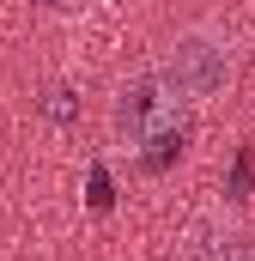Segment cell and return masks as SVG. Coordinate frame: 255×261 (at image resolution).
Here are the masks:
<instances>
[{"mask_svg": "<svg viewBox=\"0 0 255 261\" xmlns=\"http://www.w3.org/2000/svg\"><path fill=\"white\" fill-rule=\"evenodd\" d=\"M183 85L170 79V73H146V79H134L122 91V103H116V128H122L128 146H164L170 134L183 128Z\"/></svg>", "mask_w": 255, "mask_h": 261, "instance_id": "obj_1", "label": "cell"}, {"mask_svg": "<svg viewBox=\"0 0 255 261\" xmlns=\"http://www.w3.org/2000/svg\"><path fill=\"white\" fill-rule=\"evenodd\" d=\"M170 79H176L189 97H207V91L225 79V55H219V49H207V43H183V49H176V61H170Z\"/></svg>", "mask_w": 255, "mask_h": 261, "instance_id": "obj_2", "label": "cell"}, {"mask_svg": "<svg viewBox=\"0 0 255 261\" xmlns=\"http://www.w3.org/2000/svg\"><path fill=\"white\" fill-rule=\"evenodd\" d=\"M219 261H255V243H231V249H225Z\"/></svg>", "mask_w": 255, "mask_h": 261, "instance_id": "obj_3", "label": "cell"}]
</instances>
